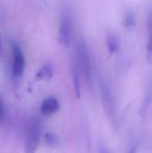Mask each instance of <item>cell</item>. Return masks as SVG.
<instances>
[{
  "instance_id": "6da1fadb",
  "label": "cell",
  "mask_w": 152,
  "mask_h": 153,
  "mask_svg": "<svg viewBox=\"0 0 152 153\" xmlns=\"http://www.w3.org/2000/svg\"><path fill=\"white\" fill-rule=\"evenodd\" d=\"M74 55L76 57L81 74L83 75L87 82L91 85L92 80H93V64H92L91 53H90V50L87 48V45L85 43V39L80 38L78 40Z\"/></svg>"
},
{
  "instance_id": "7a4b0ae2",
  "label": "cell",
  "mask_w": 152,
  "mask_h": 153,
  "mask_svg": "<svg viewBox=\"0 0 152 153\" xmlns=\"http://www.w3.org/2000/svg\"><path fill=\"white\" fill-rule=\"evenodd\" d=\"M72 36H73V19H72L71 10L69 8H64L59 20L57 41L64 47H68L72 41Z\"/></svg>"
},
{
  "instance_id": "3957f363",
  "label": "cell",
  "mask_w": 152,
  "mask_h": 153,
  "mask_svg": "<svg viewBox=\"0 0 152 153\" xmlns=\"http://www.w3.org/2000/svg\"><path fill=\"white\" fill-rule=\"evenodd\" d=\"M12 52H13V67L12 75L13 80L15 83H18L22 79L25 70V56L21 47L16 42L12 43Z\"/></svg>"
},
{
  "instance_id": "277c9868",
  "label": "cell",
  "mask_w": 152,
  "mask_h": 153,
  "mask_svg": "<svg viewBox=\"0 0 152 153\" xmlns=\"http://www.w3.org/2000/svg\"><path fill=\"white\" fill-rule=\"evenodd\" d=\"M41 123L38 118H33L29 123L27 140L25 143V153H36L41 142Z\"/></svg>"
},
{
  "instance_id": "5b68a950",
  "label": "cell",
  "mask_w": 152,
  "mask_h": 153,
  "mask_svg": "<svg viewBox=\"0 0 152 153\" xmlns=\"http://www.w3.org/2000/svg\"><path fill=\"white\" fill-rule=\"evenodd\" d=\"M100 92H101V100L102 104H103V108L108 115V120H110L113 124H117V107H116V102L112 91L106 83L102 82L100 85Z\"/></svg>"
},
{
  "instance_id": "8992f818",
  "label": "cell",
  "mask_w": 152,
  "mask_h": 153,
  "mask_svg": "<svg viewBox=\"0 0 152 153\" xmlns=\"http://www.w3.org/2000/svg\"><path fill=\"white\" fill-rule=\"evenodd\" d=\"M59 107H61V105H59V102L57 101L56 98L48 97L42 102L40 111L45 117H50V116H53L59 111Z\"/></svg>"
},
{
  "instance_id": "52a82bcc",
  "label": "cell",
  "mask_w": 152,
  "mask_h": 153,
  "mask_svg": "<svg viewBox=\"0 0 152 153\" xmlns=\"http://www.w3.org/2000/svg\"><path fill=\"white\" fill-rule=\"evenodd\" d=\"M80 70H79L78 64H77L75 55H73L71 61V75H72V83H73L74 95L76 98H80Z\"/></svg>"
},
{
  "instance_id": "ba28073f",
  "label": "cell",
  "mask_w": 152,
  "mask_h": 153,
  "mask_svg": "<svg viewBox=\"0 0 152 153\" xmlns=\"http://www.w3.org/2000/svg\"><path fill=\"white\" fill-rule=\"evenodd\" d=\"M151 103H152V82L149 83L142 101V105H141V108H140V115L142 117H145L147 115L149 108H150Z\"/></svg>"
},
{
  "instance_id": "9c48e42d",
  "label": "cell",
  "mask_w": 152,
  "mask_h": 153,
  "mask_svg": "<svg viewBox=\"0 0 152 153\" xmlns=\"http://www.w3.org/2000/svg\"><path fill=\"white\" fill-rule=\"evenodd\" d=\"M147 25H148V44H147V62L149 64H152V10L148 14V20H147Z\"/></svg>"
},
{
  "instance_id": "30bf717a",
  "label": "cell",
  "mask_w": 152,
  "mask_h": 153,
  "mask_svg": "<svg viewBox=\"0 0 152 153\" xmlns=\"http://www.w3.org/2000/svg\"><path fill=\"white\" fill-rule=\"evenodd\" d=\"M52 76H53L52 67L49 64H45L38 71L37 75H36V79L37 80H50L52 78Z\"/></svg>"
},
{
  "instance_id": "8fae6325",
  "label": "cell",
  "mask_w": 152,
  "mask_h": 153,
  "mask_svg": "<svg viewBox=\"0 0 152 153\" xmlns=\"http://www.w3.org/2000/svg\"><path fill=\"white\" fill-rule=\"evenodd\" d=\"M105 42H106V47L110 53H116L119 49V41H118L117 36L112 32H108L105 36Z\"/></svg>"
},
{
  "instance_id": "7c38bea8",
  "label": "cell",
  "mask_w": 152,
  "mask_h": 153,
  "mask_svg": "<svg viewBox=\"0 0 152 153\" xmlns=\"http://www.w3.org/2000/svg\"><path fill=\"white\" fill-rule=\"evenodd\" d=\"M123 26L126 30H132L136 26V15L130 10L124 15Z\"/></svg>"
},
{
  "instance_id": "4fadbf2b",
  "label": "cell",
  "mask_w": 152,
  "mask_h": 153,
  "mask_svg": "<svg viewBox=\"0 0 152 153\" xmlns=\"http://www.w3.org/2000/svg\"><path fill=\"white\" fill-rule=\"evenodd\" d=\"M44 141L46 143L47 146L51 148H55L57 145H59V137L52 132H46L44 134Z\"/></svg>"
},
{
  "instance_id": "5bb4252c",
  "label": "cell",
  "mask_w": 152,
  "mask_h": 153,
  "mask_svg": "<svg viewBox=\"0 0 152 153\" xmlns=\"http://www.w3.org/2000/svg\"><path fill=\"white\" fill-rule=\"evenodd\" d=\"M4 118H5V111H4L3 101H2V98H1V96H0V125L3 123Z\"/></svg>"
},
{
  "instance_id": "9a60e30c",
  "label": "cell",
  "mask_w": 152,
  "mask_h": 153,
  "mask_svg": "<svg viewBox=\"0 0 152 153\" xmlns=\"http://www.w3.org/2000/svg\"><path fill=\"white\" fill-rule=\"evenodd\" d=\"M127 153H136V148L134 147V146H131V147L128 149Z\"/></svg>"
},
{
  "instance_id": "2e32d148",
  "label": "cell",
  "mask_w": 152,
  "mask_h": 153,
  "mask_svg": "<svg viewBox=\"0 0 152 153\" xmlns=\"http://www.w3.org/2000/svg\"><path fill=\"white\" fill-rule=\"evenodd\" d=\"M100 153H110V152H108L105 148H102V150H101V152H100Z\"/></svg>"
},
{
  "instance_id": "e0dca14e",
  "label": "cell",
  "mask_w": 152,
  "mask_h": 153,
  "mask_svg": "<svg viewBox=\"0 0 152 153\" xmlns=\"http://www.w3.org/2000/svg\"><path fill=\"white\" fill-rule=\"evenodd\" d=\"M0 49H1V41H0Z\"/></svg>"
}]
</instances>
